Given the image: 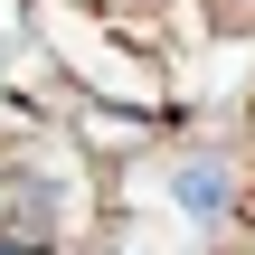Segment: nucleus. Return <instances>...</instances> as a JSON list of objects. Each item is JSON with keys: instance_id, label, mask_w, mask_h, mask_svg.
<instances>
[{"instance_id": "obj_1", "label": "nucleus", "mask_w": 255, "mask_h": 255, "mask_svg": "<svg viewBox=\"0 0 255 255\" xmlns=\"http://www.w3.org/2000/svg\"><path fill=\"white\" fill-rule=\"evenodd\" d=\"M170 189H180V208H189V218H227V170H218V161H180V180H170Z\"/></svg>"}, {"instance_id": "obj_2", "label": "nucleus", "mask_w": 255, "mask_h": 255, "mask_svg": "<svg viewBox=\"0 0 255 255\" xmlns=\"http://www.w3.org/2000/svg\"><path fill=\"white\" fill-rule=\"evenodd\" d=\"M0 255H47V246H28V237H0Z\"/></svg>"}]
</instances>
